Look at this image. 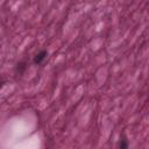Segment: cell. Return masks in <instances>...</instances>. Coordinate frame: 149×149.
Here are the masks:
<instances>
[{
  "instance_id": "6da1fadb",
  "label": "cell",
  "mask_w": 149,
  "mask_h": 149,
  "mask_svg": "<svg viewBox=\"0 0 149 149\" xmlns=\"http://www.w3.org/2000/svg\"><path fill=\"white\" fill-rule=\"evenodd\" d=\"M47 56H48L47 50H41V51H38V52H37V54L34 56V59H33L34 64H36V65L42 64V63L44 62V59L47 58Z\"/></svg>"
},
{
  "instance_id": "7a4b0ae2",
  "label": "cell",
  "mask_w": 149,
  "mask_h": 149,
  "mask_svg": "<svg viewBox=\"0 0 149 149\" xmlns=\"http://www.w3.org/2000/svg\"><path fill=\"white\" fill-rule=\"evenodd\" d=\"M26 68H27L26 63H24V62H20V63L16 65V72H19V73H23L24 70H26Z\"/></svg>"
},
{
  "instance_id": "3957f363",
  "label": "cell",
  "mask_w": 149,
  "mask_h": 149,
  "mask_svg": "<svg viewBox=\"0 0 149 149\" xmlns=\"http://www.w3.org/2000/svg\"><path fill=\"white\" fill-rule=\"evenodd\" d=\"M119 147H120V148H127V147H128L127 140H121L120 143H119Z\"/></svg>"
}]
</instances>
